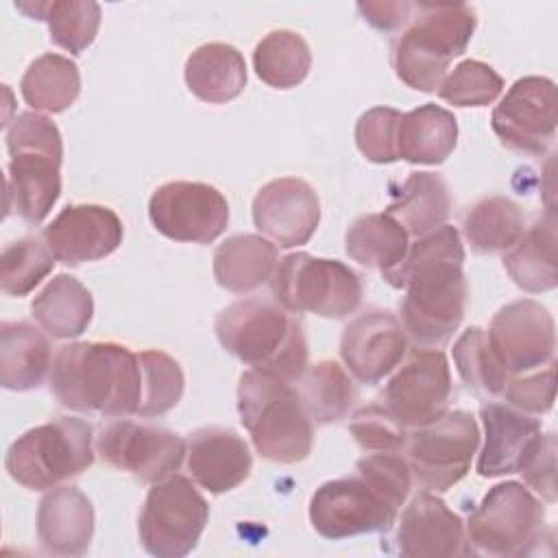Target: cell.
Segmentation results:
<instances>
[{
  "label": "cell",
  "instance_id": "cell-14",
  "mask_svg": "<svg viewBox=\"0 0 558 558\" xmlns=\"http://www.w3.org/2000/svg\"><path fill=\"white\" fill-rule=\"evenodd\" d=\"M96 451L109 466L126 471L146 484H157L181 466L185 440L159 425L118 418L100 427Z\"/></svg>",
  "mask_w": 558,
  "mask_h": 558
},
{
  "label": "cell",
  "instance_id": "cell-21",
  "mask_svg": "<svg viewBox=\"0 0 558 558\" xmlns=\"http://www.w3.org/2000/svg\"><path fill=\"white\" fill-rule=\"evenodd\" d=\"M395 543L408 558H451L471 554L462 519L436 495L418 493L403 508Z\"/></svg>",
  "mask_w": 558,
  "mask_h": 558
},
{
  "label": "cell",
  "instance_id": "cell-36",
  "mask_svg": "<svg viewBox=\"0 0 558 558\" xmlns=\"http://www.w3.org/2000/svg\"><path fill=\"white\" fill-rule=\"evenodd\" d=\"M20 92L35 111L61 113L81 92V74L74 61L61 54H41L24 72Z\"/></svg>",
  "mask_w": 558,
  "mask_h": 558
},
{
  "label": "cell",
  "instance_id": "cell-38",
  "mask_svg": "<svg viewBox=\"0 0 558 558\" xmlns=\"http://www.w3.org/2000/svg\"><path fill=\"white\" fill-rule=\"evenodd\" d=\"M453 362L462 381L475 395L499 397L504 392L508 373L493 353L486 329L469 327L453 344Z\"/></svg>",
  "mask_w": 558,
  "mask_h": 558
},
{
  "label": "cell",
  "instance_id": "cell-25",
  "mask_svg": "<svg viewBox=\"0 0 558 558\" xmlns=\"http://www.w3.org/2000/svg\"><path fill=\"white\" fill-rule=\"evenodd\" d=\"M52 368L48 338L26 320L0 325V384L7 390H33Z\"/></svg>",
  "mask_w": 558,
  "mask_h": 558
},
{
  "label": "cell",
  "instance_id": "cell-6",
  "mask_svg": "<svg viewBox=\"0 0 558 558\" xmlns=\"http://www.w3.org/2000/svg\"><path fill=\"white\" fill-rule=\"evenodd\" d=\"M238 412L262 458L294 464L310 456L314 423L292 384L253 368L244 371L238 384Z\"/></svg>",
  "mask_w": 558,
  "mask_h": 558
},
{
  "label": "cell",
  "instance_id": "cell-32",
  "mask_svg": "<svg viewBox=\"0 0 558 558\" xmlns=\"http://www.w3.org/2000/svg\"><path fill=\"white\" fill-rule=\"evenodd\" d=\"M449 209L451 198L442 177L434 172H412L395 192L386 214L397 218L408 235L421 238L445 225Z\"/></svg>",
  "mask_w": 558,
  "mask_h": 558
},
{
  "label": "cell",
  "instance_id": "cell-46",
  "mask_svg": "<svg viewBox=\"0 0 558 558\" xmlns=\"http://www.w3.org/2000/svg\"><path fill=\"white\" fill-rule=\"evenodd\" d=\"M364 20L379 31H397L401 28L414 11L412 2H360L357 4Z\"/></svg>",
  "mask_w": 558,
  "mask_h": 558
},
{
  "label": "cell",
  "instance_id": "cell-1",
  "mask_svg": "<svg viewBox=\"0 0 558 558\" xmlns=\"http://www.w3.org/2000/svg\"><path fill=\"white\" fill-rule=\"evenodd\" d=\"M464 246L451 225L421 235L403 262L384 275L392 288H403L401 325L421 347H442L460 327L466 307V279L462 272Z\"/></svg>",
  "mask_w": 558,
  "mask_h": 558
},
{
  "label": "cell",
  "instance_id": "cell-24",
  "mask_svg": "<svg viewBox=\"0 0 558 558\" xmlns=\"http://www.w3.org/2000/svg\"><path fill=\"white\" fill-rule=\"evenodd\" d=\"M94 536V506L76 486H54L37 508V538L54 556H83Z\"/></svg>",
  "mask_w": 558,
  "mask_h": 558
},
{
  "label": "cell",
  "instance_id": "cell-41",
  "mask_svg": "<svg viewBox=\"0 0 558 558\" xmlns=\"http://www.w3.org/2000/svg\"><path fill=\"white\" fill-rule=\"evenodd\" d=\"M504 89V78L484 61L466 59L438 85V94L453 107L490 105Z\"/></svg>",
  "mask_w": 558,
  "mask_h": 558
},
{
  "label": "cell",
  "instance_id": "cell-12",
  "mask_svg": "<svg viewBox=\"0 0 558 558\" xmlns=\"http://www.w3.org/2000/svg\"><path fill=\"white\" fill-rule=\"evenodd\" d=\"M477 445L475 418L464 410H453L408 434L405 460L421 488L442 493L469 473Z\"/></svg>",
  "mask_w": 558,
  "mask_h": 558
},
{
  "label": "cell",
  "instance_id": "cell-8",
  "mask_svg": "<svg viewBox=\"0 0 558 558\" xmlns=\"http://www.w3.org/2000/svg\"><path fill=\"white\" fill-rule=\"evenodd\" d=\"M94 462V429L76 416H61L24 432L11 442L7 473L28 490H48L81 475Z\"/></svg>",
  "mask_w": 558,
  "mask_h": 558
},
{
  "label": "cell",
  "instance_id": "cell-33",
  "mask_svg": "<svg viewBox=\"0 0 558 558\" xmlns=\"http://www.w3.org/2000/svg\"><path fill=\"white\" fill-rule=\"evenodd\" d=\"M525 231L521 207L508 196L480 198L464 214L462 233L471 248L480 255L504 253L517 244Z\"/></svg>",
  "mask_w": 558,
  "mask_h": 558
},
{
  "label": "cell",
  "instance_id": "cell-45",
  "mask_svg": "<svg viewBox=\"0 0 558 558\" xmlns=\"http://www.w3.org/2000/svg\"><path fill=\"white\" fill-rule=\"evenodd\" d=\"M525 484L545 501H556V434H538L525 453L519 471Z\"/></svg>",
  "mask_w": 558,
  "mask_h": 558
},
{
  "label": "cell",
  "instance_id": "cell-27",
  "mask_svg": "<svg viewBox=\"0 0 558 558\" xmlns=\"http://www.w3.org/2000/svg\"><path fill=\"white\" fill-rule=\"evenodd\" d=\"M185 83L203 102H229L238 98L246 85L244 57L229 44H203L185 61Z\"/></svg>",
  "mask_w": 558,
  "mask_h": 558
},
{
  "label": "cell",
  "instance_id": "cell-10",
  "mask_svg": "<svg viewBox=\"0 0 558 558\" xmlns=\"http://www.w3.org/2000/svg\"><path fill=\"white\" fill-rule=\"evenodd\" d=\"M545 532V508L519 482L493 486L466 521L471 551L517 558L538 547Z\"/></svg>",
  "mask_w": 558,
  "mask_h": 558
},
{
  "label": "cell",
  "instance_id": "cell-20",
  "mask_svg": "<svg viewBox=\"0 0 558 558\" xmlns=\"http://www.w3.org/2000/svg\"><path fill=\"white\" fill-rule=\"evenodd\" d=\"M122 235V220L105 205H68L41 233L54 259L68 266L111 255Z\"/></svg>",
  "mask_w": 558,
  "mask_h": 558
},
{
  "label": "cell",
  "instance_id": "cell-4",
  "mask_svg": "<svg viewBox=\"0 0 558 558\" xmlns=\"http://www.w3.org/2000/svg\"><path fill=\"white\" fill-rule=\"evenodd\" d=\"M216 336L227 353L288 384L310 366L301 323L272 299L248 296L227 305L216 318Z\"/></svg>",
  "mask_w": 558,
  "mask_h": 558
},
{
  "label": "cell",
  "instance_id": "cell-2",
  "mask_svg": "<svg viewBox=\"0 0 558 558\" xmlns=\"http://www.w3.org/2000/svg\"><path fill=\"white\" fill-rule=\"evenodd\" d=\"M412 488L408 460L399 451L371 453L355 473L325 482L310 499V523L329 541L386 532L399 517Z\"/></svg>",
  "mask_w": 558,
  "mask_h": 558
},
{
  "label": "cell",
  "instance_id": "cell-19",
  "mask_svg": "<svg viewBox=\"0 0 558 558\" xmlns=\"http://www.w3.org/2000/svg\"><path fill=\"white\" fill-rule=\"evenodd\" d=\"M320 220L314 187L296 177H281L259 187L253 198V222L281 248L305 244Z\"/></svg>",
  "mask_w": 558,
  "mask_h": 558
},
{
  "label": "cell",
  "instance_id": "cell-44",
  "mask_svg": "<svg viewBox=\"0 0 558 558\" xmlns=\"http://www.w3.org/2000/svg\"><path fill=\"white\" fill-rule=\"evenodd\" d=\"M501 397L517 410L525 414H545L551 410L556 399V368L554 362L545 364L541 371H530L527 375L508 377Z\"/></svg>",
  "mask_w": 558,
  "mask_h": 558
},
{
  "label": "cell",
  "instance_id": "cell-5",
  "mask_svg": "<svg viewBox=\"0 0 558 558\" xmlns=\"http://www.w3.org/2000/svg\"><path fill=\"white\" fill-rule=\"evenodd\" d=\"M7 214L39 225L61 194V133L50 118L24 111L7 131Z\"/></svg>",
  "mask_w": 558,
  "mask_h": 558
},
{
  "label": "cell",
  "instance_id": "cell-39",
  "mask_svg": "<svg viewBox=\"0 0 558 558\" xmlns=\"http://www.w3.org/2000/svg\"><path fill=\"white\" fill-rule=\"evenodd\" d=\"M137 355L142 366V401L137 416H161L172 410L183 395V371L179 362L163 351L150 349Z\"/></svg>",
  "mask_w": 558,
  "mask_h": 558
},
{
  "label": "cell",
  "instance_id": "cell-40",
  "mask_svg": "<svg viewBox=\"0 0 558 558\" xmlns=\"http://www.w3.org/2000/svg\"><path fill=\"white\" fill-rule=\"evenodd\" d=\"M54 255L37 238H20L9 242L0 259V286L9 296L28 294L41 279L50 275Z\"/></svg>",
  "mask_w": 558,
  "mask_h": 558
},
{
  "label": "cell",
  "instance_id": "cell-16",
  "mask_svg": "<svg viewBox=\"0 0 558 558\" xmlns=\"http://www.w3.org/2000/svg\"><path fill=\"white\" fill-rule=\"evenodd\" d=\"M449 362L438 349H418L390 377L379 401L403 427H421L447 412L451 399Z\"/></svg>",
  "mask_w": 558,
  "mask_h": 558
},
{
  "label": "cell",
  "instance_id": "cell-29",
  "mask_svg": "<svg viewBox=\"0 0 558 558\" xmlns=\"http://www.w3.org/2000/svg\"><path fill=\"white\" fill-rule=\"evenodd\" d=\"M277 268V246L253 233L227 238L214 253V277L220 288L244 294L266 283Z\"/></svg>",
  "mask_w": 558,
  "mask_h": 558
},
{
  "label": "cell",
  "instance_id": "cell-35",
  "mask_svg": "<svg viewBox=\"0 0 558 558\" xmlns=\"http://www.w3.org/2000/svg\"><path fill=\"white\" fill-rule=\"evenodd\" d=\"M301 401L312 423L329 425L342 421L357 399V390L349 373L331 360H320L307 366L299 379Z\"/></svg>",
  "mask_w": 558,
  "mask_h": 558
},
{
  "label": "cell",
  "instance_id": "cell-22",
  "mask_svg": "<svg viewBox=\"0 0 558 558\" xmlns=\"http://www.w3.org/2000/svg\"><path fill=\"white\" fill-rule=\"evenodd\" d=\"M187 471L192 480L214 493H227L240 486L253 466L248 445L229 427H201L185 440Z\"/></svg>",
  "mask_w": 558,
  "mask_h": 558
},
{
  "label": "cell",
  "instance_id": "cell-9",
  "mask_svg": "<svg viewBox=\"0 0 558 558\" xmlns=\"http://www.w3.org/2000/svg\"><path fill=\"white\" fill-rule=\"evenodd\" d=\"M275 301L288 312H310L323 318H347L362 303V281L338 259L290 253L277 262L270 277Z\"/></svg>",
  "mask_w": 558,
  "mask_h": 558
},
{
  "label": "cell",
  "instance_id": "cell-18",
  "mask_svg": "<svg viewBox=\"0 0 558 558\" xmlns=\"http://www.w3.org/2000/svg\"><path fill=\"white\" fill-rule=\"evenodd\" d=\"M408 351V336L401 320L388 310H366L342 331L340 357L349 373L366 384H379L392 373Z\"/></svg>",
  "mask_w": 558,
  "mask_h": 558
},
{
  "label": "cell",
  "instance_id": "cell-11",
  "mask_svg": "<svg viewBox=\"0 0 558 558\" xmlns=\"http://www.w3.org/2000/svg\"><path fill=\"white\" fill-rule=\"evenodd\" d=\"M207 519L205 497L187 477L172 473L146 495L137 521L142 547L157 558L187 556L198 545Z\"/></svg>",
  "mask_w": 558,
  "mask_h": 558
},
{
  "label": "cell",
  "instance_id": "cell-30",
  "mask_svg": "<svg viewBox=\"0 0 558 558\" xmlns=\"http://www.w3.org/2000/svg\"><path fill=\"white\" fill-rule=\"evenodd\" d=\"M31 312L48 336L76 338L92 323L94 301L78 279L72 275H57L35 296Z\"/></svg>",
  "mask_w": 558,
  "mask_h": 558
},
{
  "label": "cell",
  "instance_id": "cell-42",
  "mask_svg": "<svg viewBox=\"0 0 558 558\" xmlns=\"http://www.w3.org/2000/svg\"><path fill=\"white\" fill-rule=\"evenodd\" d=\"M349 429L355 438V442L364 451L373 453H386V451H401L408 442V427H403L377 399L355 410L351 416Z\"/></svg>",
  "mask_w": 558,
  "mask_h": 558
},
{
  "label": "cell",
  "instance_id": "cell-17",
  "mask_svg": "<svg viewBox=\"0 0 558 558\" xmlns=\"http://www.w3.org/2000/svg\"><path fill=\"white\" fill-rule=\"evenodd\" d=\"M486 336L508 377L523 375L554 362V318L545 305L532 299L504 305L493 316Z\"/></svg>",
  "mask_w": 558,
  "mask_h": 558
},
{
  "label": "cell",
  "instance_id": "cell-26",
  "mask_svg": "<svg viewBox=\"0 0 558 558\" xmlns=\"http://www.w3.org/2000/svg\"><path fill=\"white\" fill-rule=\"evenodd\" d=\"M556 216L549 209L504 255V268L525 292H547L558 283Z\"/></svg>",
  "mask_w": 558,
  "mask_h": 558
},
{
  "label": "cell",
  "instance_id": "cell-28",
  "mask_svg": "<svg viewBox=\"0 0 558 558\" xmlns=\"http://www.w3.org/2000/svg\"><path fill=\"white\" fill-rule=\"evenodd\" d=\"M456 116L438 105H421L401 116L397 155L410 163H442L456 148Z\"/></svg>",
  "mask_w": 558,
  "mask_h": 558
},
{
  "label": "cell",
  "instance_id": "cell-34",
  "mask_svg": "<svg viewBox=\"0 0 558 558\" xmlns=\"http://www.w3.org/2000/svg\"><path fill=\"white\" fill-rule=\"evenodd\" d=\"M15 7L35 20H44L50 41L72 54H81L98 35L100 7L92 0H35Z\"/></svg>",
  "mask_w": 558,
  "mask_h": 558
},
{
  "label": "cell",
  "instance_id": "cell-43",
  "mask_svg": "<svg viewBox=\"0 0 558 558\" xmlns=\"http://www.w3.org/2000/svg\"><path fill=\"white\" fill-rule=\"evenodd\" d=\"M401 111L392 107H373L364 111L355 124V144L373 163H392L397 155V135Z\"/></svg>",
  "mask_w": 558,
  "mask_h": 558
},
{
  "label": "cell",
  "instance_id": "cell-23",
  "mask_svg": "<svg viewBox=\"0 0 558 558\" xmlns=\"http://www.w3.org/2000/svg\"><path fill=\"white\" fill-rule=\"evenodd\" d=\"M486 440L477 458L482 477H499L517 473L532 442L541 434V421L510 403L488 401L480 408Z\"/></svg>",
  "mask_w": 558,
  "mask_h": 558
},
{
  "label": "cell",
  "instance_id": "cell-15",
  "mask_svg": "<svg viewBox=\"0 0 558 558\" xmlns=\"http://www.w3.org/2000/svg\"><path fill=\"white\" fill-rule=\"evenodd\" d=\"M148 216L153 227L174 242L209 244L227 229L229 203L214 185L170 181L153 192Z\"/></svg>",
  "mask_w": 558,
  "mask_h": 558
},
{
  "label": "cell",
  "instance_id": "cell-7",
  "mask_svg": "<svg viewBox=\"0 0 558 558\" xmlns=\"http://www.w3.org/2000/svg\"><path fill=\"white\" fill-rule=\"evenodd\" d=\"M473 7L414 4L410 26L392 44L395 74L412 89L436 92L449 63L460 57L475 33Z\"/></svg>",
  "mask_w": 558,
  "mask_h": 558
},
{
  "label": "cell",
  "instance_id": "cell-37",
  "mask_svg": "<svg viewBox=\"0 0 558 558\" xmlns=\"http://www.w3.org/2000/svg\"><path fill=\"white\" fill-rule=\"evenodd\" d=\"M255 74L275 89H290L305 81L312 52L307 41L294 31H270L253 52Z\"/></svg>",
  "mask_w": 558,
  "mask_h": 558
},
{
  "label": "cell",
  "instance_id": "cell-3",
  "mask_svg": "<svg viewBox=\"0 0 558 558\" xmlns=\"http://www.w3.org/2000/svg\"><path fill=\"white\" fill-rule=\"evenodd\" d=\"M54 399L74 412L122 418L142 401L140 355L116 342L59 347L50 368Z\"/></svg>",
  "mask_w": 558,
  "mask_h": 558
},
{
  "label": "cell",
  "instance_id": "cell-31",
  "mask_svg": "<svg viewBox=\"0 0 558 558\" xmlns=\"http://www.w3.org/2000/svg\"><path fill=\"white\" fill-rule=\"evenodd\" d=\"M408 248V231L390 214H364L351 222L344 235L347 255L381 275L395 270Z\"/></svg>",
  "mask_w": 558,
  "mask_h": 558
},
{
  "label": "cell",
  "instance_id": "cell-13",
  "mask_svg": "<svg viewBox=\"0 0 558 558\" xmlns=\"http://www.w3.org/2000/svg\"><path fill=\"white\" fill-rule=\"evenodd\" d=\"M556 85L545 76H523L512 83L490 116L499 142L521 155L541 157L556 137Z\"/></svg>",
  "mask_w": 558,
  "mask_h": 558
}]
</instances>
